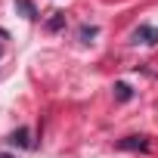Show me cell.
<instances>
[{
    "label": "cell",
    "mask_w": 158,
    "mask_h": 158,
    "mask_svg": "<svg viewBox=\"0 0 158 158\" xmlns=\"http://www.w3.org/2000/svg\"><path fill=\"white\" fill-rule=\"evenodd\" d=\"M115 96H118L121 102H127V99L133 96V90H130V84H124V81H118V84H115Z\"/></svg>",
    "instance_id": "obj_5"
},
{
    "label": "cell",
    "mask_w": 158,
    "mask_h": 158,
    "mask_svg": "<svg viewBox=\"0 0 158 158\" xmlns=\"http://www.w3.org/2000/svg\"><path fill=\"white\" fill-rule=\"evenodd\" d=\"M118 149H124V152H146L149 149V136H124V139H118Z\"/></svg>",
    "instance_id": "obj_1"
},
{
    "label": "cell",
    "mask_w": 158,
    "mask_h": 158,
    "mask_svg": "<svg viewBox=\"0 0 158 158\" xmlns=\"http://www.w3.org/2000/svg\"><path fill=\"white\" fill-rule=\"evenodd\" d=\"M99 34V28L96 25H81V31H77V37H81V44H90L93 37Z\"/></svg>",
    "instance_id": "obj_4"
},
{
    "label": "cell",
    "mask_w": 158,
    "mask_h": 158,
    "mask_svg": "<svg viewBox=\"0 0 158 158\" xmlns=\"http://www.w3.org/2000/svg\"><path fill=\"white\" fill-rule=\"evenodd\" d=\"M0 158H13V155H0Z\"/></svg>",
    "instance_id": "obj_8"
},
{
    "label": "cell",
    "mask_w": 158,
    "mask_h": 158,
    "mask_svg": "<svg viewBox=\"0 0 158 158\" xmlns=\"http://www.w3.org/2000/svg\"><path fill=\"white\" fill-rule=\"evenodd\" d=\"M16 6L25 13V19H37V10L31 6V0H16Z\"/></svg>",
    "instance_id": "obj_6"
},
{
    "label": "cell",
    "mask_w": 158,
    "mask_h": 158,
    "mask_svg": "<svg viewBox=\"0 0 158 158\" xmlns=\"http://www.w3.org/2000/svg\"><path fill=\"white\" fill-rule=\"evenodd\" d=\"M0 53H3V50H0Z\"/></svg>",
    "instance_id": "obj_9"
},
{
    "label": "cell",
    "mask_w": 158,
    "mask_h": 158,
    "mask_svg": "<svg viewBox=\"0 0 158 158\" xmlns=\"http://www.w3.org/2000/svg\"><path fill=\"white\" fill-rule=\"evenodd\" d=\"M133 40H136V44L143 40V44H149V47H152V44H158V28H152V25H139V28H136V34H133Z\"/></svg>",
    "instance_id": "obj_2"
},
{
    "label": "cell",
    "mask_w": 158,
    "mask_h": 158,
    "mask_svg": "<svg viewBox=\"0 0 158 158\" xmlns=\"http://www.w3.org/2000/svg\"><path fill=\"white\" fill-rule=\"evenodd\" d=\"M10 143L19 146V149H31V133H28V127H19V130L10 136Z\"/></svg>",
    "instance_id": "obj_3"
},
{
    "label": "cell",
    "mask_w": 158,
    "mask_h": 158,
    "mask_svg": "<svg viewBox=\"0 0 158 158\" xmlns=\"http://www.w3.org/2000/svg\"><path fill=\"white\" fill-rule=\"evenodd\" d=\"M62 25H65V13H53V19L47 22V28H50V31H59Z\"/></svg>",
    "instance_id": "obj_7"
}]
</instances>
